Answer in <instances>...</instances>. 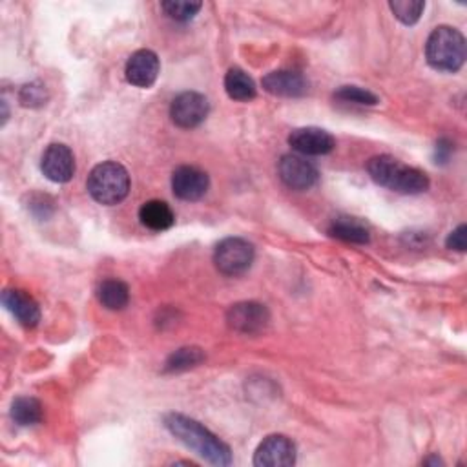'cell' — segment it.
Wrapping results in <instances>:
<instances>
[{"instance_id":"cell-22","label":"cell","mask_w":467,"mask_h":467,"mask_svg":"<svg viewBox=\"0 0 467 467\" xmlns=\"http://www.w3.org/2000/svg\"><path fill=\"white\" fill-rule=\"evenodd\" d=\"M389 8L401 24L413 26L420 20L425 4L418 3V0H394V3H389Z\"/></svg>"},{"instance_id":"cell-17","label":"cell","mask_w":467,"mask_h":467,"mask_svg":"<svg viewBox=\"0 0 467 467\" xmlns=\"http://www.w3.org/2000/svg\"><path fill=\"white\" fill-rule=\"evenodd\" d=\"M225 90L229 93V97L234 101L248 103L256 97L258 88L253 77H248L241 68H230L227 77H225Z\"/></svg>"},{"instance_id":"cell-8","label":"cell","mask_w":467,"mask_h":467,"mask_svg":"<svg viewBox=\"0 0 467 467\" xmlns=\"http://www.w3.org/2000/svg\"><path fill=\"white\" fill-rule=\"evenodd\" d=\"M277 172L282 181L292 191H308L318 183V168L300 155H284L277 165Z\"/></svg>"},{"instance_id":"cell-7","label":"cell","mask_w":467,"mask_h":467,"mask_svg":"<svg viewBox=\"0 0 467 467\" xmlns=\"http://www.w3.org/2000/svg\"><path fill=\"white\" fill-rule=\"evenodd\" d=\"M229 325L243 334H258L267 329L270 322L269 308L256 301H243L236 303L227 313Z\"/></svg>"},{"instance_id":"cell-9","label":"cell","mask_w":467,"mask_h":467,"mask_svg":"<svg viewBox=\"0 0 467 467\" xmlns=\"http://www.w3.org/2000/svg\"><path fill=\"white\" fill-rule=\"evenodd\" d=\"M296 462V446L284 434H270L254 453V465L287 467Z\"/></svg>"},{"instance_id":"cell-28","label":"cell","mask_w":467,"mask_h":467,"mask_svg":"<svg viewBox=\"0 0 467 467\" xmlns=\"http://www.w3.org/2000/svg\"><path fill=\"white\" fill-rule=\"evenodd\" d=\"M424 463H442V460L437 456H432V458H427Z\"/></svg>"},{"instance_id":"cell-14","label":"cell","mask_w":467,"mask_h":467,"mask_svg":"<svg viewBox=\"0 0 467 467\" xmlns=\"http://www.w3.org/2000/svg\"><path fill=\"white\" fill-rule=\"evenodd\" d=\"M263 88L279 97H301L308 90L307 79L298 72H272L263 77Z\"/></svg>"},{"instance_id":"cell-6","label":"cell","mask_w":467,"mask_h":467,"mask_svg":"<svg viewBox=\"0 0 467 467\" xmlns=\"http://www.w3.org/2000/svg\"><path fill=\"white\" fill-rule=\"evenodd\" d=\"M210 112L208 99L198 91H183L172 101L170 117L181 128H196Z\"/></svg>"},{"instance_id":"cell-25","label":"cell","mask_w":467,"mask_h":467,"mask_svg":"<svg viewBox=\"0 0 467 467\" xmlns=\"http://www.w3.org/2000/svg\"><path fill=\"white\" fill-rule=\"evenodd\" d=\"M19 99L24 106H29V108H37V106H43L46 105L48 101V91H46V86L41 84V82H31V84H26L22 86L20 93H19Z\"/></svg>"},{"instance_id":"cell-1","label":"cell","mask_w":467,"mask_h":467,"mask_svg":"<svg viewBox=\"0 0 467 467\" xmlns=\"http://www.w3.org/2000/svg\"><path fill=\"white\" fill-rule=\"evenodd\" d=\"M165 425L177 440H181L186 448L194 449L206 462L214 465L232 463L230 448L194 418L179 413H170L165 416Z\"/></svg>"},{"instance_id":"cell-24","label":"cell","mask_w":467,"mask_h":467,"mask_svg":"<svg viewBox=\"0 0 467 467\" xmlns=\"http://www.w3.org/2000/svg\"><path fill=\"white\" fill-rule=\"evenodd\" d=\"M161 8L165 10V13L179 22H186L194 19L199 10L203 8L201 3H186V0H168V3H163Z\"/></svg>"},{"instance_id":"cell-12","label":"cell","mask_w":467,"mask_h":467,"mask_svg":"<svg viewBox=\"0 0 467 467\" xmlns=\"http://www.w3.org/2000/svg\"><path fill=\"white\" fill-rule=\"evenodd\" d=\"M161 72V62L160 57L155 55L152 50H139L136 51L128 62H127V79L130 84L137 88H150L153 82L158 81Z\"/></svg>"},{"instance_id":"cell-3","label":"cell","mask_w":467,"mask_h":467,"mask_svg":"<svg viewBox=\"0 0 467 467\" xmlns=\"http://www.w3.org/2000/svg\"><path fill=\"white\" fill-rule=\"evenodd\" d=\"M425 57L434 70L455 74L465 62V39L458 29L440 26L427 39Z\"/></svg>"},{"instance_id":"cell-15","label":"cell","mask_w":467,"mask_h":467,"mask_svg":"<svg viewBox=\"0 0 467 467\" xmlns=\"http://www.w3.org/2000/svg\"><path fill=\"white\" fill-rule=\"evenodd\" d=\"M3 301L10 313L22 323L24 327H35L41 322V308L39 303L26 294L24 291H4Z\"/></svg>"},{"instance_id":"cell-27","label":"cell","mask_w":467,"mask_h":467,"mask_svg":"<svg viewBox=\"0 0 467 467\" xmlns=\"http://www.w3.org/2000/svg\"><path fill=\"white\" fill-rule=\"evenodd\" d=\"M453 150H455V144L449 139H446V137L439 139L437 146H434V161L440 163V165H446L451 160Z\"/></svg>"},{"instance_id":"cell-21","label":"cell","mask_w":467,"mask_h":467,"mask_svg":"<svg viewBox=\"0 0 467 467\" xmlns=\"http://www.w3.org/2000/svg\"><path fill=\"white\" fill-rule=\"evenodd\" d=\"M205 360V354L201 349L196 347H184L170 354V358L165 363L167 372H181V370H189L196 365H199Z\"/></svg>"},{"instance_id":"cell-5","label":"cell","mask_w":467,"mask_h":467,"mask_svg":"<svg viewBox=\"0 0 467 467\" xmlns=\"http://www.w3.org/2000/svg\"><path fill=\"white\" fill-rule=\"evenodd\" d=\"M254 261V246L243 237H227L215 246L214 263L225 276H241Z\"/></svg>"},{"instance_id":"cell-20","label":"cell","mask_w":467,"mask_h":467,"mask_svg":"<svg viewBox=\"0 0 467 467\" xmlns=\"http://www.w3.org/2000/svg\"><path fill=\"white\" fill-rule=\"evenodd\" d=\"M12 418L15 424L27 427V425H35L43 420V406L41 401L31 398V396H20L13 401L12 406Z\"/></svg>"},{"instance_id":"cell-4","label":"cell","mask_w":467,"mask_h":467,"mask_svg":"<svg viewBox=\"0 0 467 467\" xmlns=\"http://www.w3.org/2000/svg\"><path fill=\"white\" fill-rule=\"evenodd\" d=\"M88 192L106 206L121 203L130 192L128 170L115 161L97 165L88 175Z\"/></svg>"},{"instance_id":"cell-10","label":"cell","mask_w":467,"mask_h":467,"mask_svg":"<svg viewBox=\"0 0 467 467\" xmlns=\"http://www.w3.org/2000/svg\"><path fill=\"white\" fill-rule=\"evenodd\" d=\"M43 174L53 183H68L75 174V158L66 144H50L41 160Z\"/></svg>"},{"instance_id":"cell-13","label":"cell","mask_w":467,"mask_h":467,"mask_svg":"<svg viewBox=\"0 0 467 467\" xmlns=\"http://www.w3.org/2000/svg\"><path fill=\"white\" fill-rule=\"evenodd\" d=\"M289 144L303 155H327L334 150L336 141L329 132L322 128L307 127V128H296L289 136Z\"/></svg>"},{"instance_id":"cell-16","label":"cell","mask_w":467,"mask_h":467,"mask_svg":"<svg viewBox=\"0 0 467 467\" xmlns=\"http://www.w3.org/2000/svg\"><path fill=\"white\" fill-rule=\"evenodd\" d=\"M139 220L146 229L153 232H163L174 225L175 215L165 201L153 199V201H146L139 208Z\"/></svg>"},{"instance_id":"cell-11","label":"cell","mask_w":467,"mask_h":467,"mask_svg":"<svg viewBox=\"0 0 467 467\" xmlns=\"http://www.w3.org/2000/svg\"><path fill=\"white\" fill-rule=\"evenodd\" d=\"M206 172L196 167H179L172 174V191L183 201H198L208 191Z\"/></svg>"},{"instance_id":"cell-2","label":"cell","mask_w":467,"mask_h":467,"mask_svg":"<svg viewBox=\"0 0 467 467\" xmlns=\"http://www.w3.org/2000/svg\"><path fill=\"white\" fill-rule=\"evenodd\" d=\"M370 179L398 194L415 196L429 189V177L425 172L403 165L393 155H377L367 165Z\"/></svg>"},{"instance_id":"cell-26","label":"cell","mask_w":467,"mask_h":467,"mask_svg":"<svg viewBox=\"0 0 467 467\" xmlns=\"http://www.w3.org/2000/svg\"><path fill=\"white\" fill-rule=\"evenodd\" d=\"M467 229L465 225H460L458 229H455L449 236H448V248H451V251H458V253H463L465 246H467Z\"/></svg>"},{"instance_id":"cell-19","label":"cell","mask_w":467,"mask_h":467,"mask_svg":"<svg viewBox=\"0 0 467 467\" xmlns=\"http://www.w3.org/2000/svg\"><path fill=\"white\" fill-rule=\"evenodd\" d=\"M97 298L108 310H121L128 305L130 291L128 285L121 279H106L97 289Z\"/></svg>"},{"instance_id":"cell-23","label":"cell","mask_w":467,"mask_h":467,"mask_svg":"<svg viewBox=\"0 0 467 467\" xmlns=\"http://www.w3.org/2000/svg\"><path fill=\"white\" fill-rule=\"evenodd\" d=\"M334 97L338 101H344V103H353V105H363V106H375L380 103V99L375 96V93L363 90L360 86H341L336 93Z\"/></svg>"},{"instance_id":"cell-18","label":"cell","mask_w":467,"mask_h":467,"mask_svg":"<svg viewBox=\"0 0 467 467\" xmlns=\"http://www.w3.org/2000/svg\"><path fill=\"white\" fill-rule=\"evenodd\" d=\"M329 234L336 239L356 245H365L370 239L367 227L354 220V217H336L329 229Z\"/></svg>"}]
</instances>
